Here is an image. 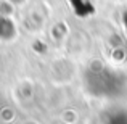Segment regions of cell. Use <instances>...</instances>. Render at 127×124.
Here are the masks:
<instances>
[{
    "instance_id": "3957f363",
    "label": "cell",
    "mask_w": 127,
    "mask_h": 124,
    "mask_svg": "<svg viewBox=\"0 0 127 124\" xmlns=\"http://www.w3.org/2000/svg\"><path fill=\"white\" fill-rule=\"evenodd\" d=\"M122 26H124V31H126V36H127V11L122 15Z\"/></svg>"
},
{
    "instance_id": "7a4b0ae2",
    "label": "cell",
    "mask_w": 127,
    "mask_h": 124,
    "mask_svg": "<svg viewBox=\"0 0 127 124\" xmlns=\"http://www.w3.org/2000/svg\"><path fill=\"white\" fill-rule=\"evenodd\" d=\"M105 124H127V111L121 108L113 110L111 113H108Z\"/></svg>"
},
{
    "instance_id": "6da1fadb",
    "label": "cell",
    "mask_w": 127,
    "mask_h": 124,
    "mask_svg": "<svg viewBox=\"0 0 127 124\" xmlns=\"http://www.w3.org/2000/svg\"><path fill=\"white\" fill-rule=\"evenodd\" d=\"M84 85L87 92L96 98H116L124 93L127 78L119 69L93 63L84 73Z\"/></svg>"
}]
</instances>
